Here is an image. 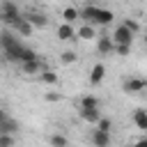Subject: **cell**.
I'll return each mask as SVG.
<instances>
[{
	"mask_svg": "<svg viewBox=\"0 0 147 147\" xmlns=\"http://www.w3.org/2000/svg\"><path fill=\"white\" fill-rule=\"evenodd\" d=\"M80 18H83V23H92V25H110L115 14L110 9H103V7H96L90 2L80 9Z\"/></svg>",
	"mask_w": 147,
	"mask_h": 147,
	"instance_id": "cell-1",
	"label": "cell"
},
{
	"mask_svg": "<svg viewBox=\"0 0 147 147\" xmlns=\"http://www.w3.org/2000/svg\"><path fill=\"white\" fill-rule=\"evenodd\" d=\"M23 46H25V44H21V41H18V37H14L9 30L0 32V48H2V53H5V60H7V62H16V64H18V57H21Z\"/></svg>",
	"mask_w": 147,
	"mask_h": 147,
	"instance_id": "cell-2",
	"label": "cell"
},
{
	"mask_svg": "<svg viewBox=\"0 0 147 147\" xmlns=\"http://www.w3.org/2000/svg\"><path fill=\"white\" fill-rule=\"evenodd\" d=\"M21 16H23V14L18 11V7H16L14 0H2V2H0V21H2L5 25H14Z\"/></svg>",
	"mask_w": 147,
	"mask_h": 147,
	"instance_id": "cell-3",
	"label": "cell"
},
{
	"mask_svg": "<svg viewBox=\"0 0 147 147\" xmlns=\"http://www.w3.org/2000/svg\"><path fill=\"white\" fill-rule=\"evenodd\" d=\"M110 37H113V41H115V44H133V32H131L126 25H122V23L113 30V34H110Z\"/></svg>",
	"mask_w": 147,
	"mask_h": 147,
	"instance_id": "cell-4",
	"label": "cell"
},
{
	"mask_svg": "<svg viewBox=\"0 0 147 147\" xmlns=\"http://www.w3.org/2000/svg\"><path fill=\"white\" fill-rule=\"evenodd\" d=\"M96 51L99 55H110L115 51V41L110 34H96Z\"/></svg>",
	"mask_w": 147,
	"mask_h": 147,
	"instance_id": "cell-5",
	"label": "cell"
},
{
	"mask_svg": "<svg viewBox=\"0 0 147 147\" xmlns=\"http://www.w3.org/2000/svg\"><path fill=\"white\" fill-rule=\"evenodd\" d=\"M57 39H60V41H74V39H78L74 23H64V21H62V23L57 25Z\"/></svg>",
	"mask_w": 147,
	"mask_h": 147,
	"instance_id": "cell-6",
	"label": "cell"
},
{
	"mask_svg": "<svg viewBox=\"0 0 147 147\" xmlns=\"http://www.w3.org/2000/svg\"><path fill=\"white\" fill-rule=\"evenodd\" d=\"M41 69H44V60H41V57H34V60L21 62V71L28 74V76H39Z\"/></svg>",
	"mask_w": 147,
	"mask_h": 147,
	"instance_id": "cell-7",
	"label": "cell"
},
{
	"mask_svg": "<svg viewBox=\"0 0 147 147\" xmlns=\"http://www.w3.org/2000/svg\"><path fill=\"white\" fill-rule=\"evenodd\" d=\"M90 140H92V145H96V147H106V145H110V131H101V129H92V133H90Z\"/></svg>",
	"mask_w": 147,
	"mask_h": 147,
	"instance_id": "cell-8",
	"label": "cell"
},
{
	"mask_svg": "<svg viewBox=\"0 0 147 147\" xmlns=\"http://www.w3.org/2000/svg\"><path fill=\"white\" fill-rule=\"evenodd\" d=\"M145 87H147V80L145 78H126L124 80V92H129V94H138Z\"/></svg>",
	"mask_w": 147,
	"mask_h": 147,
	"instance_id": "cell-9",
	"label": "cell"
},
{
	"mask_svg": "<svg viewBox=\"0 0 147 147\" xmlns=\"http://www.w3.org/2000/svg\"><path fill=\"white\" fill-rule=\"evenodd\" d=\"M11 28H14L16 32H18V37H30V34L34 32V28H32V23H30V21H28L25 16H21V18H18V21H16V23H14Z\"/></svg>",
	"mask_w": 147,
	"mask_h": 147,
	"instance_id": "cell-10",
	"label": "cell"
},
{
	"mask_svg": "<svg viewBox=\"0 0 147 147\" xmlns=\"http://www.w3.org/2000/svg\"><path fill=\"white\" fill-rule=\"evenodd\" d=\"M23 16H25V18L32 23V28H34V30H37V28L41 30V28H46V25H48L46 14H41V11H30V14H23Z\"/></svg>",
	"mask_w": 147,
	"mask_h": 147,
	"instance_id": "cell-11",
	"label": "cell"
},
{
	"mask_svg": "<svg viewBox=\"0 0 147 147\" xmlns=\"http://www.w3.org/2000/svg\"><path fill=\"white\" fill-rule=\"evenodd\" d=\"M76 37H78V39H94V37H96V25L83 23L80 28H76Z\"/></svg>",
	"mask_w": 147,
	"mask_h": 147,
	"instance_id": "cell-12",
	"label": "cell"
},
{
	"mask_svg": "<svg viewBox=\"0 0 147 147\" xmlns=\"http://www.w3.org/2000/svg\"><path fill=\"white\" fill-rule=\"evenodd\" d=\"M103 76H106V67H103L101 62H96V64L90 69V85H99V83L103 80Z\"/></svg>",
	"mask_w": 147,
	"mask_h": 147,
	"instance_id": "cell-13",
	"label": "cell"
},
{
	"mask_svg": "<svg viewBox=\"0 0 147 147\" xmlns=\"http://www.w3.org/2000/svg\"><path fill=\"white\" fill-rule=\"evenodd\" d=\"M99 117H101V113H99V108H80V119L83 122H87V124H96L99 122Z\"/></svg>",
	"mask_w": 147,
	"mask_h": 147,
	"instance_id": "cell-14",
	"label": "cell"
},
{
	"mask_svg": "<svg viewBox=\"0 0 147 147\" xmlns=\"http://www.w3.org/2000/svg\"><path fill=\"white\" fill-rule=\"evenodd\" d=\"M133 124H136V129L147 131V110H142V108L133 110Z\"/></svg>",
	"mask_w": 147,
	"mask_h": 147,
	"instance_id": "cell-15",
	"label": "cell"
},
{
	"mask_svg": "<svg viewBox=\"0 0 147 147\" xmlns=\"http://www.w3.org/2000/svg\"><path fill=\"white\" fill-rule=\"evenodd\" d=\"M80 18V9H76V7H64L62 9V21L64 23H76Z\"/></svg>",
	"mask_w": 147,
	"mask_h": 147,
	"instance_id": "cell-16",
	"label": "cell"
},
{
	"mask_svg": "<svg viewBox=\"0 0 147 147\" xmlns=\"http://www.w3.org/2000/svg\"><path fill=\"white\" fill-rule=\"evenodd\" d=\"M18 131V122L14 117H7L0 122V133H16Z\"/></svg>",
	"mask_w": 147,
	"mask_h": 147,
	"instance_id": "cell-17",
	"label": "cell"
},
{
	"mask_svg": "<svg viewBox=\"0 0 147 147\" xmlns=\"http://www.w3.org/2000/svg\"><path fill=\"white\" fill-rule=\"evenodd\" d=\"M39 78H41V83H46V85H57V74L51 71V69H46V67L39 71Z\"/></svg>",
	"mask_w": 147,
	"mask_h": 147,
	"instance_id": "cell-18",
	"label": "cell"
},
{
	"mask_svg": "<svg viewBox=\"0 0 147 147\" xmlns=\"http://www.w3.org/2000/svg\"><path fill=\"white\" fill-rule=\"evenodd\" d=\"M78 108H99V99L94 94H85V96H80Z\"/></svg>",
	"mask_w": 147,
	"mask_h": 147,
	"instance_id": "cell-19",
	"label": "cell"
},
{
	"mask_svg": "<svg viewBox=\"0 0 147 147\" xmlns=\"http://www.w3.org/2000/svg\"><path fill=\"white\" fill-rule=\"evenodd\" d=\"M60 60H62L64 64H74V62L78 60V55H76V51L69 48V51H62V53H60Z\"/></svg>",
	"mask_w": 147,
	"mask_h": 147,
	"instance_id": "cell-20",
	"label": "cell"
},
{
	"mask_svg": "<svg viewBox=\"0 0 147 147\" xmlns=\"http://www.w3.org/2000/svg\"><path fill=\"white\" fill-rule=\"evenodd\" d=\"M48 142H51V145H57V147H67V145H69V140H67L62 133H53V136L48 138Z\"/></svg>",
	"mask_w": 147,
	"mask_h": 147,
	"instance_id": "cell-21",
	"label": "cell"
},
{
	"mask_svg": "<svg viewBox=\"0 0 147 147\" xmlns=\"http://www.w3.org/2000/svg\"><path fill=\"white\" fill-rule=\"evenodd\" d=\"M16 142V133H0V147H9Z\"/></svg>",
	"mask_w": 147,
	"mask_h": 147,
	"instance_id": "cell-22",
	"label": "cell"
},
{
	"mask_svg": "<svg viewBox=\"0 0 147 147\" xmlns=\"http://www.w3.org/2000/svg\"><path fill=\"white\" fill-rule=\"evenodd\" d=\"M94 126L101 129V131H110V129H113V119H110V117H99V122H96Z\"/></svg>",
	"mask_w": 147,
	"mask_h": 147,
	"instance_id": "cell-23",
	"label": "cell"
},
{
	"mask_svg": "<svg viewBox=\"0 0 147 147\" xmlns=\"http://www.w3.org/2000/svg\"><path fill=\"white\" fill-rule=\"evenodd\" d=\"M113 53H117L119 57H124V55L131 53V44H115V51Z\"/></svg>",
	"mask_w": 147,
	"mask_h": 147,
	"instance_id": "cell-24",
	"label": "cell"
},
{
	"mask_svg": "<svg viewBox=\"0 0 147 147\" xmlns=\"http://www.w3.org/2000/svg\"><path fill=\"white\" fill-rule=\"evenodd\" d=\"M122 25H126V28H129V30H131L133 34H136V32L140 30V23H138V21H133V18H126V21H124Z\"/></svg>",
	"mask_w": 147,
	"mask_h": 147,
	"instance_id": "cell-25",
	"label": "cell"
},
{
	"mask_svg": "<svg viewBox=\"0 0 147 147\" xmlns=\"http://www.w3.org/2000/svg\"><path fill=\"white\" fill-rule=\"evenodd\" d=\"M46 101L55 103V101H60V94H57V92H48V94H46Z\"/></svg>",
	"mask_w": 147,
	"mask_h": 147,
	"instance_id": "cell-26",
	"label": "cell"
},
{
	"mask_svg": "<svg viewBox=\"0 0 147 147\" xmlns=\"http://www.w3.org/2000/svg\"><path fill=\"white\" fill-rule=\"evenodd\" d=\"M7 117H9V113H7L5 108H0V122H2V119H7Z\"/></svg>",
	"mask_w": 147,
	"mask_h": 147,
	"instance_id": "cell-27",
	"label": "cell"
},
{
	"mask_svg": "<svg viewBox=\"0 0 147 147\" xmlns=\"http://www.w3.org/2000/svg\"><path fill=\"white\" fill-rule=\"evenodd\" d=\"M136 142H138V145H147V136H142V138H138Z\"/></svg>",
	"mask_w": 147,
	"mask_h": 147,
	"instance_id": "cell-28",
	"label": "cell"
},
{
	"mask_svg": "<svg viewBox=\"0 0 147 147\" xmlns=\"http://www.w3.org/2000/svg\"><path fill=\"white\" fill-rule=\"evenodd\" d=\"M145 46H147V34H145Z\"/></svg>",
	"mask_w": 147,
	"mask_h": 147,
	"instance_id": "cell-29",
	"label": "cell"
}]
</instances>
